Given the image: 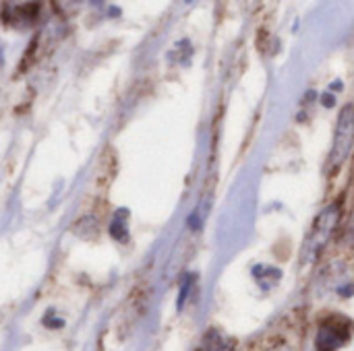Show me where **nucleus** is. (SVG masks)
Instances as JSON below:
<instances>
[{
  "label": "nucleus",
  "instance_id": "nucleus-1",
  "mask_svg": "<svg viewBox=\"0 0 354 351\" xmlns=\"http://www.w3.org/2000/svg\"><path fill=\"white\" fill-rule=\"evenodd\" d=\"M354 151V104H346L336 122L334 143L327 157V174L336 176Z\"/></svg>",
  "mask_w": 354,
  "mask_h": 351
},
{
  "label": "nucleus",
  "instance_id": "nucleus-2",
  "mask_svg": "<svg viewBox=\"0 0 354 351\" xmlns=\"http://www.w3.org/2000/svg\"><path fill=\"white\" fill-rule=\"evenodd\" d=\"M338 221H340V205H338V202L325 207L317 215V219L313 221V228L309 231V236H306V240H305V248H303V259L306 262L315 260L321 254V250L325 248L329 238H332Z\"/></svg>",
  "mask_w": 354,
  "mask_h": 351
},
{
  "label": "nucleus",
  "instance_id": "nucleus-3",
  "mask_svg": "<svg viewBox=\"0 0 354 351\" xmlns=\"http://www.w3.org/2000/svg\"><path fill=\"white\" fill-rule=\"evenodd\" d=\"M352 322L344 316H329L319 324V333L315 339L317 351H338L350 339Z\"/></svg>",
  "mask_w": 354,
  "mask_h": 351
},
{
  "label": "nucleus",
  "instance_id": "nucleus-4",
  "mask_svg": "<svg viewBox=\"0 0 354 351\" xmlns=\"http://www.w3.org/2000/svg\"><path fill=\"white\" fill-rule=\"evenodd\" d=\"M112 236L116 240H127V228H125V223H122L120 219H114V223H112Z\"/></svg>",
  "mask_w": 354,
  "mask_h": 351
},
{
  "label": "nucleus",
  "instance_id": "nucleus-5",
  "mask_svg": "<svg viewBox=\"0 0 354 351\" xmlns=\"http://www.w3.org/2000/svg\"><path fill=\"white\" fill-rule=\"evenodd\" d=\"M189 285H191V279H187V283L182 285V290H180V298H178V308H182V304H184V298H187V293H189Z\"/></svg>",
  "mask_w": 354,
  "mask_h": 351
},
{
  "label": "nucleus",
  "instance_id": "nucleus-6",
  "mask_svg": "<svg viewBox=\"0 0 354 351\" xmlns=\"http://www.w3.org/2000/svg\"><path fill=\"white\" fill-rule=\"evenodd\" d=\"M346 236H350V238L354 240V215H352V221H350V225H348V231H346Z\"/></svg>",
  "mask_w": 354,
  "mask_h": 351
},
{
  "label": "nucleus",
  "instance_id": "nucleus-7",
  "mask_svg": "<svg viewBox=\"0 0 354 351\" xmlns=\"http://www.w3.org/2000/svg\"><path fill=\"white\" fill-rule=\"evenodd\" d=\"M323 104H325V106H332V104H334V97L325 95V97H323Z\"/></svg>",
  "mask_w": 354,
  "mask_h": 351
}]
</instances>
